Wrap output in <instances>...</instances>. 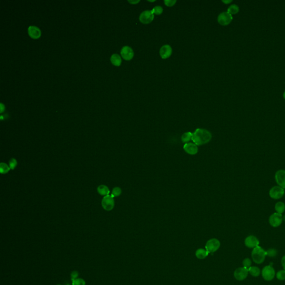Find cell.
I'll use <instances>...</instances> for the list:
<instances>
[{
    "instance_id": "29",
    "label": "cell",
    "mask_w": 285,
    "mask_h": 285,
    "mask_svg": "<svg viewBox=\"0 0 285 285\" xmlns=\"http://www.w3.org/2000/svg\"><path fill=\"white\" fill-rule=\"evenodd\" d=\"M152 11L153 13L154 14L160 15L161 13H162L163 9L162 7L160 6H156L154 7Z\"/></svg>"
},
{
    "instance_id": "39",
    "label": "cell",
    "mask_w": 285,
    "mask_h": 285,
    "mask_svg": "<svg viewBox=\"0 0 285 285\" xmlns=\"http://www.w3.org/2000/svg\"><path fill=\"white\" fill-rule=\"evenodd\" d=\"M148 1H149V2H154V1H155V0H154V1H149V0Z\"/></svg>"
},
{
    "instance_id": "18",
    "label": "cell",
    "mask_w": 285,
    "mask_h": 285,
    "mask_svg": "<svg viewBox=\"0 0 285 285\" xmlns=\"http://www.w3.org/2000/svg\"><path fill=\"white\" fill-rule=\"evenodd\" d=\"M98 192L101 196H108L109 194L110 190L107 186L105 185H100L98 187Z\"/></svg>"
},
{
    "instance_id": "37",
    "label": "cell",
    "mask_w": 285,
    "mask_h": 285,
    "mask_svg": "<svg viewBox=\"0 0 285 285\" xmlns=\"http://www.w3.org/2000/svg\"><path fill=\"white\" fill-rule=\"evenodd\" d=\"M1 113H2L3 111V105L2 104H1Z\"/></svg>"
},
{
    "instance_id": "9",
    "label": "cell",
    "mask_w": 285,
    "mask_h": 285,
    "mask_svg": "<svg viewBox=\"0 0 285 285\" xmlns=\"http://www.w3.org/2000/svg\"><path fill=\"white\" fill-rule=\"evenodd\" d=\"M233 17L232 15L228 12H224L220 13L218 17V22L222 26L228 25L232 22Z\"/></svg>"
},
{
    "instance_id": "1",
    "label": "cell",
    "mask_w": 285,
    "mask_h": 285,
    "mask_svg": "<svg viewBox=\"0 0 285 285\" xmlns=\"http://www.w3.org/2000/svg\"><path fill=\"white\" fill-rule=\"evenodd\" d=\"M212 136L211 132L204 129H197L193 133L192 140L197 146H202L209 142Z\"/></svg>"
},
{
    "instance_id": "6",
    "label": "cell",
    "mask_w": 285,
    "mask_h": 285,
    "mask_svg": "<svg viewBox=\"0 0 285 285\" xmlns=\"http://www.w3.org/2000/svg\"><path fill=\"white\" fill-rule=\"evenodd\" d=\"M220 246L221 243L218 239H211L206 243V250L208 253H213L218 249Z\"/></svg>"
},
{
    "instance_id": "17",
    "label": "cell",
    "mask_w": 285,
    "mask_h": 285,
    "mask_svg": "<svg viewBox=\"0 0 285 285\" xmlns=\"http://www.w3.org/2000/svg\"><path fill=\"white\" fill-rule=\"evenodd\" d=\"M110 60L113 65H114L116 67H119L122 63L121 57L118 54H116V53H114L112 55Z\"/></svg>"
},
{
    "instance_id": "28",
    "label": "cell",
    "mask_w": 285,
    "mask_h": 285,
    "mask_svg": "<svg viewBox=\"0 0 285 285\" xmlns=\"http://www.w3.org/2000/svg\"><path fill=\"white\" fill-rule=\"evenodd\" d=\"M242 264H243L244 267H245L246 269L249 270V269L251 267V264H252V262H251V261L250 259H249V258H247V259H245L243 261Z\"/></svg>"
},
{
    "instance_id": "34",
    "label": "cell",
    "mask_w": 285,
    "mask_h": 285,
    "mask_svg": "<svg viewBox=\"0 0 285 285\" xmlns=\"http://www.w3.org/2000/svg\"><path fill=\"white\" fill-rule=\"evenodd\" d=\"M281 264H282V267L285 270V256H284L281 259Z\"/></svg>"
},
{
    "instance_id": "38",
    "label": "cell",
    "mask_w": 285,
    "mask_h": 285,
    "mask_svg": "<svg viewBox=\"0 0 285 285\" xmlns=\"http://www.w3.org/2000/svg\"><path fill=\"white\" fill-rule=\"evenodd\" d=\"M283 98L285 99V91L283 93Z\"/></svg>"
},
{
    "instance_id": "33",
    "label": "cell",
    "mask_w": 285,
    "mask_h": 285,
    "mask_svg": "<svg viewBox=\"0 0 285 285\" xmlns=\"http://www.w3.org/2000/svg\"><path fill=\"white\" fill-rule=\"evenodd\" d=\"M78 276H79V272L77 271H74L71 273V280L73 281L74 280L77 279Z\"/></svg>"
},
{
    "instance_id": "5",
    "label": "cell",
    "mask_w": 285,
    "mask_h": 285,
    "mask_svg": "<svg viewBox=\"0 0 285 285\" xmlns=\"http://www.w3.org/2000/svg\"><path fill=\"white\" fill-rule=\"evenodd\" d=\"M101 206L106 211H110L114 208L115 202L114 198L112 196H105L101 201Z\"/></svg>"
},
{
    "instance_id": "4",
    "label": "cell",
    "mask_w": 285,
    "mask_h": 285,
    "mask_svg": "<svg viewBox=\"0 0 285 285\" xmlns=\"http://www.w3.org/2000/svg\"><path fill=\"white\" fill-rule=\"evenodd\" d=\"M262 276L266 281H271L275 276V271L271 266H267L262 270Z\"/></svg>"
},
{
    "instance_id": "20",
    "label": "cell",
    "mask_w": 285,
    "mask_h": 285,
    "mask_svg": "<svg viewBox=\"0 0 285 285\" xmlns=\"http://www.w3.org/2000/svg\"><path fill=\"white\" fill-rule=\"evenodd\" d=\"M275 209L276 213L282 215L285 211V204L282 202H279L276 203L275 206Z\"/></svg>"
},
{
    "instance_id": "3",
    "label": "cell",
    "mask_w": 285,
    "mask_h": 285,
    "mask_svg": "<svg viewBox=\"0 0 285 285\" xmlns=\"http://www.w3.org/2000/svg\"><path fill=\"white\" fill-rule=\"evenodd\" d=\"M285 189L279 186H275L269 191L270 197L273 199L281 198L285 194Z\"/></svg>"
},
{
    "instance_id": "31",
    "label": "cell",
    "mask_w": 285,
    "mask_h": 285,
    "mask_svg": "<svg viewBox=\"0 0 285 285\" xmlns=\"http://www.w3.org/2000/svg\"><path fill=\"white\" fill-rule=\"evenodd\" d=\"M17 166V162L15 158H12L9 162V166H10V169L11 170H13L15 169L16 166Z\"/></svg>"
},
{
    "instance_id": "30",
    "label": "cell",
    "mask_w": 285,
    "mask_h": 285,
    "mask_svg": "<svg viewBox=\"0 0 285 285\" xmlns=\"http://www.w3.org/2000/svg\"><path fill=\"white\" fill-rule=\"evenodd\" d=\"M266 254L269 257H275L277 255V251L275 249H270L266 251Z\"/></svg>"
},
{
    "instance_id": "14",
    "label": "cell",
    "mask_w": 285,
    "mask_h": 285,
    "mask_svg": "<svg viewBox=\"0 0 285 285\" xmlns=\"http://www.w3.org/2000/svg\"><path fill=\"white\" fill-rule=\"evenodd\" d=\"M183 149L187 153L190 155H196L198 152V146L192 142L186 143L183 146Z\"/></svg>"
},
{
    "instance_id": "19",
    "label": "cell",
    "mask_w": 285,
    "mask_h": 285,
    "mask_svg": "<svg viewBox=\"0 0 285 285\" xmlns=\"http://www.w3.org/2000/svg\"><path fill=\"white\" fill-rule=\"evenodd\" d=\"M209 253L204 249H198L196 252V257L199 259H204L208 255Z\"/></svg>"
},
{
    "instance_id": "25",
    "label": "cell",
    "mask_w": 285,
    "mask_h": 285,
    "mask_svg": "<svg viewBox=\"0 0 285 285\" xmlns=\"http://www.w3.org/2000/svg\"><path fill=\"white\" fill-rule=\"evenodd\" d=\"M121 194H122V189L120 187H115V188H113L111 196H112L114 198V197H118V196H120Z\"/></svg>"
},
{
    "instance_id": "16",
    "label": "cell",
    "mask_w": 285,
    "mask_h": 285,
    "mask_svg": "<svg viewBox=\"0 0 285 285\" xmlns=\"http://www.w3.org/2000/svg\"><path fill=\"white\" fill-rule=\"evenodd\" d=\"M28 33L31 37L35 39L39 38L41 34L40 29L35 26H30L29 27Z\"/></svg>"
},
{
    "instance_id": "23",
    "label": "cell",
    "mask_w": 285,
    "mask_h": 285,
    "mask_svg": "<svg viewBox=\"0 0 285 285\" xmlns=\"http://www.w3.org/2000/svg\"><path fill=\"white\" fill-rule=\"evenodd\" d=\"M227 12L231 15H235L239 12V7L235 4H233L229 7Z\"/></svg>"
},
{
    "instance_id": "10",
    "label": "cell",
    "mask_w": 285,
    "mask_h": 285,
    "mask_svg": "<svg viewBox=\"0 0 285 285\" xmlns=\"http://www.w3.org/2000/svg\"><path fill=\"white\" fill-rule=\"evenodd\" d=\"M249 270L245 267H239L236 269L234 272V276L238 281H243L247 277L249 274Z\"/></svg>"
},
{
    "instance_id": "12",
    "label": "cell",
    "mask_w": 285,
    "mask_h": 285,
    "mask_svg": "<svg viewBox=\"0 0 285 285\" xmlns=\"http://www.w3.org/2000/svg\"><path fill=\"white\" fill-rule=\"evenodd\" d=\"M120 53L123 59L126 60H132L134 57L133 49L130 47L128 46L123 47Z\"/></svg>"
},
{
    "instance_id": "7",
    "label": "cell",
    "mask_w": 285,
    "mask_h": 285,
    "mask_svg": "<svg viewBox=\"0 0 285 285\" xmlns=\"http://www.w3.org/2000/svg\"><path fill=\"white\" fill-rule=\"evenodd\" d=\"M154 15L152 11L146 10L143 11L142 13L140 15L139 20L142 23L144 24H148L152 22L154 20Z\"/></svg>"
},
{
    "instance_id": "8",
    "label": "cell",
    "mask_w": 285,
    "mask_h": 285,
    "mask_svg": "<svg viewBox=\"0 0 285 285\" xmlns=\"http://www.w3.org/2000/svg\"><path fill=\"white\" fill-rule=\"evenodd\" d=\"M283 217L281 214L274 213L270 215L269 218V223L273 227H277L281 225Z\"/></svg>"
},
{
    "instance_id": "26",
    "label": "cell",
    "mask_w": 285,
    "mask_h": 285,
    "mask_svg": "<svg viewBox=\"0 0 285 285\" xmlns=\"http://www.w3.org/2000/svg\"><path fill=\"white\" fill-rule=\"evenodd\" d=\"M276 277L280 281H283L285 280V270H281L276 274Z\"/></svg>"
},
{
    "instance_id": "15",
    "label": "cell",
    "mask_w": 285,
    "mask_h": 285,
    "mask_svg": "<svg viewBox=\"0 0 285 285\" xmlns=\"http://www.w3.org/2000/svg\"><path fill=\"white\" fill-rule=\"evenodd\" d=\"M159 53L163 59H166L171 56L172 49L169 45H165L160 48Z\"/></svg>"
},
{
    "instance_id": "35",
    "label": "cell",
    "mask_w": 285,
    "mask_h": 285,
    "mask_svg": "<svg viewBox=\"0 0 285 285\" xmlns=\"http://www.w3.org/2000/svg\"><path fill=\"white\" fill-rule=\"evenodd\" d=\"M129 3H132V4H136V3H139L140 2V1L138 0V1H128Z\"/></svg>"
},
{
    "instance_id": "32",
    "label": "cell",
    "mask_w": 285,
    "mask_h": 285,
    "mask_svg": "<svg viewBox=\"0 0 285 285\" xmlns=\"http://www.w3.org/2000/svg\"><path fill=\"white\" fill-rule=\"evenodd\" d=\"M164 3L166 6L168 7H172L174 5V4L176 3L177 1L176 0H165Z\"/></svg>"
},
{
    "instance_id": "13",
    "label": "cell",
    "mask_w": 285,
    "mask_h": 285,
    "mask_svg": "<svg viewBox=\"0 0 285 285\" xmlns=\"http://www.w3.org/2000/svg\"><path fill=\"white\" fill-rule=\"evenodd\" d=\"M259 242L258 239L254 236V235H249L248 236L245 241V244L246 246L249 248H255L256 247L259 246Z\"/></svg>"
},
{
    "instance_id": "40",
    "label": "cell",
    "mask_w": 285,
    "mask_h": 285,
    "mask_svg": "<svg viewBox=\"0 0 285 285\" xmlns=\"http://www.w3.org/2000/svg\"></svg>"
},
{
    "instance_id": "41",
    "label": "cell",
    "mask_w": 285,
    "mask_h": 285,
    "mask_svg": "<svg viewBox=\"0 0 285 285\" xmlns=\"http://www.w3.org/2000/svg\"></svg>"
},
{
    "instance_id": "22",
    "label": "cell",
    "mask_w": 285,
    "mask_h": 285,
    "mask_svg": "<svg viewBox=\"0 0 285 285\" xmlns=\"http://www.w3.org/2000/svg\"><path fill=\"white\" fill-rule=\"evenodd\" d=\"M249 272L251 275L253 276V277H257L260 275V270L257 267H251L249 269Z\"/></svg>"
},
{
    "instance_id": "11",
    "label": "cell",
    "mask_w": 285,
    "mask_h": 285,
    "mask_svg": "<svg viewBox=\"0 0 285 285\" xmlns=\"http://www.w3.org/2000/svg\"><path fill=\"white\" fill-rule=\"evenodd\" d=\"M275 178L279 186L285 188V170L281 169L276 172Z\"/></svg>"
},
{
    "instance_id": "24",
    "label": "cell",
    "mask_w": 285,
    "mask_h": 285,
    "mask_svg": "<svg viewBox=\"0 0 285 285\" xmlns=\"http://www.w3.org/2000/svg\"><path fill=\"white\" fill-rule=\"evenodd\" d=\"M10 166L6 163H1L0 164V172L1 174H6L10 171Z\"/></svg>"
},
{
    "instance_id": "2",
    "label": "cell",
    "mask_w": 285,
    "mask_h": 285,
    "mask_svg": "<svg viewBox=\"0 0 285 285\" xmlns=\"http://www.w3.org/2000/svg\"><path fill=\"white\" fill-rule=\"evenodd\" d=\"M252 258L253 261L257 264H261L263 262L267 256L266 251L262 247L257 246L254 248L252 252Z\"/></svg>"
},
{
    "instance_id": "21",
    "label": "cell",
    "mask_w": 285,
    "mask_h": 285,
    "mask_svg": "<svg viewBox=\"0 0 285 285\" xmlns=\"http://www.w3.org/2000/svg\"><path fill=\"white\" fill-rule=\"evenodd\" d=\"M193 133L191 132H187L184 133L182 136L181 139L183 142L186 143L189 142L191 140H192Z\"/></svg>"
},
{
    "instance_id": "27",
    "label": "cell",
    "mask_w": 285,
    "mask_h": 285,
    "mask_svg": "<svg viewBox=\"0 0 285 285\" xmlns=\"http://www.w3.org/2000/svg\"><path fill=\"white\" fill-rule=\"evenodd\" d=\"M72 285H86V282L84 279L77 278L73 281Z\"/></svg>"
},
{
    "instance_id": "36",
    "label": "cell",
    "mask_w": 285,
    "mask_h": 285,
    "mask_svg": "<svg viewBox=\"0 0 285 285\" xmlns=\"http://www.w3.org/2000/svg\"><path fill=\"white\" fill-rule=\"evenodd\" d=\"M222 2H223V3H225V4H228V3L232 2V0H230V1H229H229H222Z\"/></svg>"
}]
</instances>
